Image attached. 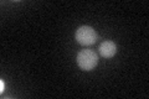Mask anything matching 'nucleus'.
Segmentation results:
<instances>
[{
    "mask_svg": "<svg viewBox=\"0 0 149 99\" xmlns=\"http://www.w3.org/2000/svg\"><path fill=\"white\" fill-rule=\"evenodd\" d=\"M76 61H77L78 67L82 68L83 71H92L98 64V56H97L95 51L85 48L78 52Z\"/></svg>",
    "mask_w": 149,
    "mask_h": 99,
    "instance_id": "1",
    "label": "nucleus"
},
{
    "mask_svg": "<svg viewBox=\"0 0 149 99\" xmlns=\"http://www.w3.org/2000/svg\"><path fill=\"white\" fill-rule=\"evenodd\" d=\"M74 39L82 46H91L97 41V32L91 26H80L76 30Z\"/></svg>",
    "mask_w": 149,
    "mask_h": 99,
    "instance_id": "2",
    "label": "nucleus"
},
{
    "mask_svg": "<svg viewBox=\"0 0 149 99\" xmlns=\"http://www.w3.org/2000/svg\"><path fill=\"white\" fill-rule=\"evenodd\" d=\"M98 51L103 58H111L117 53V45L113 41H103L100 45Z\"/></svg>",
    "mask_w": 149,
    "mask_h": 99,
    "instance_id": "3",
    "label": "nucleus"
},
{
    "mask_svg": "<svg viewBox=\"0 0 149 99\" xmlns=\"http://www.w3.org/2000/svg\"><path fill=\"white\" fill-rule=\"evenodd\" d=\"M0 86H1V89H0V92L3 93V92H4V82H3V81L0 82Z\"/></svg>",
    "mask_w": 149,
    "mask_h": 99,
    "instance_id": "4",
    "label": "nucleus"
}]
</instances>
